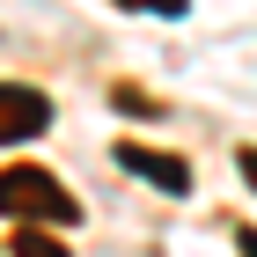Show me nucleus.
Masks as SVG:
<instances>
[{"label": "nucleus", "mask_w": 257, "mask_h": 257, "mask_svg": "<svg viewBox=\"0 0 257 257\" xmlns=\"http://www.w3.org/2000/svg\"><path fill=\"white\" fill-rule=\"evenodd\" d=\"M0 213L74 228V220H81V206H74V191H66L59 177H44L37 162H15V169H0Z\"/></svg>", "instance_id": "obj_1"}, {"label": "nucleus", "mask_w": 257, "mask_h": 257, "mask_svg": "<svg viewBox=\"0 0 257 257\" xmlns=\"http://www.w3.org/2000/svg\"><path fill=\"white\" fill-rule=\"evenodd\" d=\"M44 125H52V96L44 88H22V81H0V147L37 140Z\"/></svg>", "instance_id": "obj_2"}, {"label": "nucleus", "mask_w": 257, "mask_h": 257, "mask_svg": "<svg viewBox=\"0 0 257 257\" xmlns=\"http://www.w3.org/2000/svg\"><path fill=\"white\" fill-rule=\"evenodd\" d=\"M118 162L133 169V177L162 184V191H191V169H184L177 155H155V147H140V140H125V147H118Z\"/></svg>", "instance_id": "obj_3"}, {"label": "nucleus", "mask_w": 257, "mask_h": 257, "mask_svg": "<svg viewBox=\"0 0 257 257\" xmlns=\"http://www.w3.org/2000/svg\"><path fill=\"white\" fill-rule=\"evenodd\" d=\"M15 257H66V242H52L44 228H22V235H15Z\"/></svg>", "instance_id": "obj_4"}, {"label": "nucleus", "mask_w": 257, "mask_h": 257, "mask_svg": "<svg viewBox=\"0 0 257 257\" xmlns=\"http://www.w3.org/2000/svg\"><path fill=\"white\" fill-rule=\"evenodd\" d=\"M118 110H133V118H155L162 103H155V96H140V88H118Z\"/></svg>", "instance_id": "obj_5"}, {"label": "nucleus", "mask_w": 257, "mask_h": 257, "mask_svg": "<svg viewBox=\"0 0 257 257\" xmlns=\"http://www.w3.org/2000/svg\"><path fill=\"white\" fill-rule=\"evenodd\" d=\"M118 8H147V15H184L191 0H118Z\"/></svg>", "instance_id": "obj_6"}, {"label": "nucleus", "mask_w": 257, "mask_h": 257, "mask_svg": "<svg viewBox=\"0 0 257 257\" xmlns=\"http://www.w3.org/2000/svg\"><path fill=\"white\" fill-rule=\"evenodd\" d=\"M235 242H242V257H257V228H242V235H235Z\"/></svg>", "instance_id": "obj_7"}, {"label": "nucleus", "mask_w": 257, "mask_h": 257, "mask_svg": "<svg viewBox=\"0 0 257 257\" xmlns=\"http://www.w3.org/2000/svg\"><path fill=\"white\" fill-rule=\"evenodd\" d=\"M242 177H250V184H257V147H250V155H242Z\"/></svg>", "instance_id": "obj_8"}]
</instances>
